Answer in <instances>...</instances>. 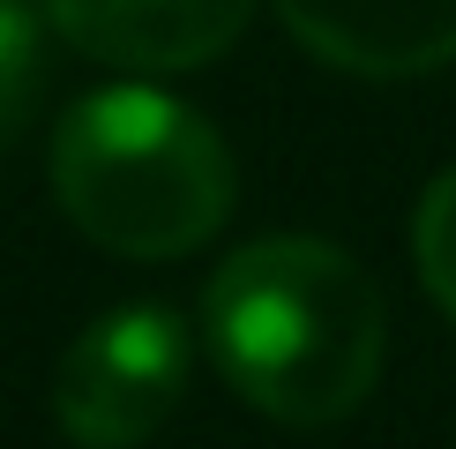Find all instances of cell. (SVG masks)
<instances>
[{"label":"cell","mask_w":456,"mask_h":449,"mask_svg":"<svg viewBox=\"0 0 456 449\" xmlns=\"http://www.w3.org/2000/svg\"><path fill=\"white\" fill-rule=\"evenodd\" d=\"M202 345L262 420L337 427L382 374V285L337 240H255L202 292Z\"/></svg>","instance_id":"6da1fadb"},{"label":"cell","mask_w":456,"mask_h":449,"mask_svg":"<svg viewBox=\"0 0 456 449\" xmlns=\"http://www.w3.org/2000/svg\"><path fill=\"white\" fill-rule=\"evenodd\" d=\"M53 195L105 255L173 262L232 217V150L195 105L120 83L61 120Z\"/></svg>","instance_id":"7a4b0ae2"},{"label":"cell","mask_w":456,"mask_h":449,"mask_svg":"<svg viewBox=\"0 0 456 449\" xmlns=\"http://www.w3.org/2000/svg\"><path fill=\"white\" fill-rule=\"evenodd\" d=\"M187 397V330L158 299L98 314L53 367V420L75 449H142Z\"/></svg>","instance_id":"3957f363"},{"label":"cell","mask_w":456,"mask_h":449,"mask_svg":"<svg viewBox=\"0 0 456 449\" xmlns=\"http://www.w3.org/2000/svg\"><path fill=\"white\" fill-rule=\"evenodd\" d=\"M45 23L68 37L75 53L105 68H135V75H165V68H202L247 30L255 0H37Z\"/></svg>","instance_id":"277c9868"},{"label":"cell","mask_w":456,"mask_h":449,"mask_svg":"<svg viewBox=\"0 0 456 449\" xmlns=\"http://www.w3.org/2000/svg\"><path fill=\"white\" fill-rule=\"evenodd\" d=\"M284 30L345 75H434L456 61V0H277Z\"/></svg>","instance_id":"5b68a950"},{"label":"cell","mask_w":456,"mask_h":449,"mask_svg":"<svg viewBox=\"0 0 456 449\" xmlns=\"http://www.w3.org/2000/svg\"><path fill=\"white\" fill-rule=\"evenodd\" d=\"M411 255H419L427 292L442 299V314L456 322V173H442L419 195V217H411Z\"/></svg>","instance_id":"8992f818"},{"label":"cell","mask_w":456,"mask_h":449,"mask_svg":"<svg viewBox=\"0 0 456 449\" xmlns=\"http://www.w3.org/2000/svg\"><path fill=\"white\" fill-rule=\"evenodd\" d=\"M37 98V15L23 0H0V143L23 127Z\"/></svg>","instance_id":"52a82bcc"}]
</instances>
